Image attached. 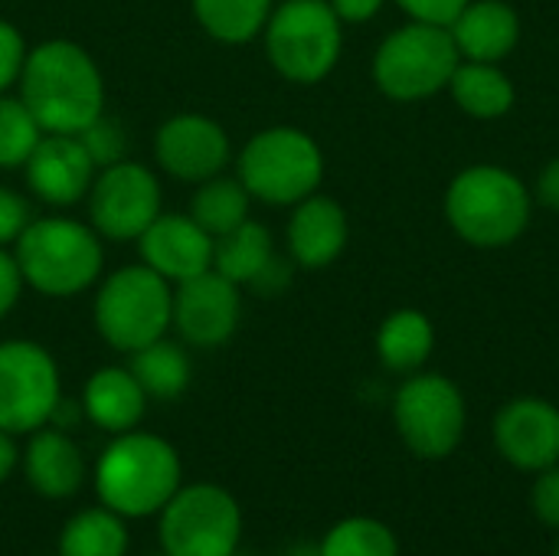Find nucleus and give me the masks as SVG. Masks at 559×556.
Here are the masks:
<instances>
[{
    "mask_svg": "<svg viewBox=\"0 0 559 556\" xmlns=\"http://www.w3.org/2000/svg\"><path fill=\"white\" fill-rule=\"evenodd\" d=\"M16 88L46 134H79L105 111L102 69L72 39H43L33 46Z\"/></svg>",
    "mask_w": 559,
    "mask_h": 556,
    "instance_id": "obj_1",
    "label": "nucleus"
},
{
    "mask_svg": "<svg viewBox=\"0 0 559 556\" xmlns=\"http://www.w3.org/2000/svg\"><path fill=\"white\" fill-rule=\"evenodd\" d=\"M92 485L98 505L124 521H144L160 514L177 495L183 485V462L167 439L131 429L102 449L92 469Z\"/></svg>",
    "mask_w": 559,
    "mask_h": 556,
    "instance_id": "obj_2",
    "label": "nucleus"
},
{
    "mask_svg": "<svg viewBox=\"0 0 559 556\" xmlns=\"http://www.w3.org/2000/svg\"><path fill=\"white\" fill-rule=\"evenodd\" d=\"M442 210L462 242L508 249L531 226L534 190L501 164H472L449 180Z\"/></svg>",
    "mask_w": 559,
    "mask_h": 556,
    "instance_id": "obj_3",
    "label": "nucleus"
},
{
    "mask_svg": "<svg viewBox=\"0 0 559 556\" xmlns=\"http://www.w3.org/2000/svg\"><path fill=\"white\" fill-rule=\"evenodd\" d=\"M23 282L43 298H75L98 285L105 269V239L92 223L69 216H39L13 242Z\"/></svg>",
    "mask_w": 559,
    "mask_h": 556,
    "instance_id": "obj_4",
    "label": "nucleus"
},
{
    "mask_svg": "<svg viewBox=\"0 0 559 556\" xmlns=\"http://www.w3.org/2000/svg\"><path fill=\"white\" fill-rule=\"evenodd\" d=\"M170 301L174 285L147 269L121 265L98 279L95 301H92V324L98 338L121 354H134L170 331Z\"/></svg>",
    "mask_w": 559,
    "mask_h": 556,
    "instance_id": "obj_5",
    "label": "nucleus"
},
{
    "mask_svg": "<svg viewBox=\"0 0 559 556\" xmlns=\"http://www.w3.org/2000/svg\"><path fill=\"white\" fill-rule=\"evenodd\" d=\"M236 177L252 200L269 206H295L318 193L324 180V151L305 128L272 125L242 144Z\"/></svg>",
    "mask_w": 559,
    "mask_h": 556,
    "instance_id": "obj_6",
    "label": "nucleus"
},
{
    "mask_svg": "<svg viewBox=\"0 0 559 556\" xmlns=\"http://www.w3.org/2000/svg\"><path fill=\"white\" fill-rule=\"evenodd\" d=\"M272 69L295 85L324 82L344 52V23L328 0H282L262 29Z\"/></svg>",
    "mask_w": 559,
    "mask_h": 556,
    "instance_id": "obj_7",
    "label": "nucleus"
},
{
    "mask_svg": "<svg viewBox=\"0 0 559 556\" xmlns=\"http://www.w3.org/2000/svg\"><path fill=\"white\" fill-rule=\"evenodd\" d=\"M462 56L449 26L416 23L396 26L373 52L370 75L393 102H423L449 88Z\"/></svg>",
    "mask_w": 559,
    "mask_h": 556,
    "instance_id": "obj_8",
    "label": "nucleus"
},
{
    "mask_svg": "<svg viewBox=\"0 0 559 556\" xmlns=\"http://www.w3.org/2000/svg\"><path fill=\"white\" fill-rule=\"evenodd\" d=\"M157 518L164 556H233L239 551L242 508L223 485H180Z\"/></svg>",
    "mask_w": 559,
    "mask_h": 556,
    "instance_id": "obj_9",
    "label": "nucleus"
},
{
    "mask_svg": "<svg viewBox=\"0 0 559 556\" xmlns=\"http://www.w3.org/2000/svg\"><path fill=\"white\" fill-rule=\"evenodd\" d=\"M393 426L419 459L452 456L468 426V406L455 380L442 374H409L393 397Z\"/></svg>",
    "mask_w": 559,
    "mask_h": 556,
    "instance_id": "obj_10",
    "label": "nucleus"
},
{
    "mask_svg": "<svg viewBox=\"0 0 559 556\" xmlns=\"http://www.w3.org/2000/svg\"><path fill=\"white\" fill-rule=\"evenodd\" d=\"M62 397V377L56 357L36 341L0 344V429L10 436H29L49 426V416Z\"/></svg>",
    "mask_w": 559,
    "mask_h": 556,
    "instance_id": "obj_11",
    "label": "nucleus"
},
{
    "mask_svg": "<svg viewBox=\"0 0 559 556\" xmlns=\"http://www.w3.org/2000/svg\"><path fill=\"white\" fill-rule=\"evenodd\" d=\"M85 200L88 223L105 242H138V236L160 216L164 190L147 164L124 157L95 174Z\"/></svg>",
    "mask_w": 559,
    "mask_h": 556,
    "instance_id": "obj_12",
    "label": "nucleus"
},
{
    "mask_svg": "<svg viewBox=\"0 0 559 556\" xmlns=\"http://www.w3.org/2000/svg\"><path fill=\"white\" fill-rule=\"evenodd\" d=\"M242 318V292L236 282L206 269L174 285L170 328L190 347H223Z\"/></svg>",
    "mask_w": 559,
    "mask_h": 556,
    "instance_id": "obj_13",
    "label": "nucleus"
},
{
    "mask_svg": "<svg viewBox=\"0 0 559 556\" xmlns=\"http://www.w3.org/2000/svg\"><path fill=\"white\" fill-rule=\"evenodd\" d=\"M233 157L229 134L219 121L200 111H180L170 115L154 131V161L164 174L183 184H203Z\"/></svg>",
    "mask_w": 559,
    "mask_h": 556,
    "instance_id": "obj_14",
    "label": "nucleus"
},
{
    "mask_svg": "<svg viewBox=\"0 0 559 556\" xmlns=\"http://www.w3.org/2000/svg\"><path fill=\"white\" fill-rule=\"evenodd\" d=\"M495 446L521 472L559 465V406L540 397H518L495 416Z\"/></svg>",
    "mask_w": 559,
    "mask_h": 556,
    "instance_id": "obj_15",
    "label": "nucleus"
},
{
    "mask_svg": "<svg viewBox=\"0 0 559 556\" xmlns=\"http://www.w3.org/2000/svg\"><path fill=\"white\" fill-rule=\"evenodd\" d=\"M26 187L46 206H75L98 174L79 134H43L23 164Z\"/></svg>",
    "mask_w": 559,
    "mask_h": 556,
    "instance_id": "obj_16",
    "label": "nucleus"
},
{
    "mask_svg": "<svg viewBox=\"0 0 559 556\" xmlns=\"http://www.w3.org/2000/svg\"><path fill=\"white\" fill-rule=\"evenodd\" d=\"M138 252L147 269L170 285L213 269V236L190 213H164L138 236Z\"/></svg>",
    "mask_w": 559,
    "mask_h": 556,
    "instance_id": "obj_17",
    "label": "nucleus"
},
{
    "mask_svg": "<svg viewBox=\"0 0 559 556\" xmlns=\"http://www.w3.org/2000/svg\"><path fill=\"white\" fill-rule=\"evenodd\" d=\"M347 239H350V220L334 197L311 193L292 206L285 242H288V259L298 269L321 272L334 265L344 256Z\"/></svg>",
    "mask_w": 559,
    "mask_h": 556,
    "instance_id": "obj_18",
    "label": "nucleus"
},
{
    "mask_svg": "<svg viewBox=\"0 0 559 556\" xmlns=\"http://www.w3.org/2000/svg\"><path fill=\"white\" fill-rule=\"evenodd\" d=\"M20 465H23L26 485L46 501H66L79 495L88 475L79 442L56 426H43L29 433V442L20 452Z\"/></svg>",
    "mask_w": 559,
    "mask_h": 556,
    "instance_id": "obj_19",
    "label": "nucleus"
},
{
    "mask_svg": "<svg viewBox=\"0 0 559 556\" xmlns=\"http://www.w3.org/2000/svg\"><path fill=\"white\" fill-rule=\"evenodd\" d=\"M449 33L462 59L504 62L521 43V16L508 0H472Z\"/></svg>",
    "mask_w": 559,
    "mask_h": 556,
    "instance_id": "obj_20",
    "label": "nucleus"
},
{
    "mask_svg": "<svg viewBox=\"0 0 559 556\" xmlns=\"http://www.w3.org/2000/svg\"><path fill=\"white\" fill-rule=\"evenodd\" d=\"M144 410H147V393L141 390V383L128 367H98L85 380L82 413L95 429L108 436L131 433L144 419Z\"/></svg>",
    "mask_w": 559,
    "mask_h": 556,
    "instance_id": "obj_21",
    "label": "nucleus"
},
{
    "mask_svg": "<svg viewBox=\"0 0 559 556\" xmlns=\"http://www.w3.org/2000/svg\"><path fill=\"white\" fill-rule=\"evenodd\" d=\"M445 92H452L455 105L475 121H498L518 102L514 79L501 69V62L462 59Z\"/></svg>",
    "mask_w": 559,
    "mask_h": 556,
    "instance_id": "obj_22",
    "label": "nucleus"
},
{
    "mask_svg": "<svg viewBox=\"0 0 559 556\" xmlns=\"http://www.w3.org/2000/svg\"><path fill=\"white\" fill-rule=\"evenodd\" d=\"M436 351L432 318L419 308H396L377 328V357L390 374H419Z\"/></svg>",
    "mask_w": 559,
    "mask_h": 556,
    "instance_id": "obj_23",
    "label": "nucleus"
},
{
    "mask_svg": "<svg viewBox=\"0 0 559 556\" xmlns=\"http://www.w3.org/2000/svg\"><path fill=\"white\" fill-rule=\"evenodd\" d=\"M275 256V239L269 226L255 223L252 216L239 223L236 229L213 239V269L246 288Z\"/></svg>",
    "mask_w": 559,
    "mask_h": 556,
    "instance_id": "obj_24",
    "label": "nucleus"
},
{
    "mask_svg": "<svg viewBox=\"0 0 559 556\" xmlns=\"http://www.w3.org/2000/svg\"><path fill=\"white\" fill-rule=\"evenodd\" d=\"M128 521L105 505L82 508L59 531V556H128Z\"/></svg>",
    "mask_w": 559,
    "mask_h": 556,
    "instance_id": "obj_25",
    "label": "nucleus"
},
{
    "mask_svg": "<svg viewBox=\"0 0 559 556\" xmlns=\"http://www.w3.org/2000/svg\"><path fill=\"white\" fill-rule=\"evenodd\" d=\"M128 370L134 374V380L141 383V390L147 393V400H177L193 377V364L190 354L167 338H157L154 344L128 354Z\"/></svg>",
    "mask_w": 559,
    "mask_h": 556,
    "instance_id": "obj_26",
    "label": "nucleus"
},
{
    "mask_svg": "<svg viewBox=\"0 0 559 556\" xmlns=\"http://www.w3.org/2000/svg\"><path fill=\"white\" fill-rule=\"evenodd\" d=\"M200 29L226 46H242L262 36L275 0H190Z\"/></svg>",
    "mask_w": 559,
    "mask_h": 556,
    "instance_id": "obj_27",
    "label": "nucleus"
},
{
    "mask_svg": "<svg viewBox=\"0 0 559 556\" xmlns=\"http://www.w3.org/2000/svg\"><path fill=\"white\" fill-rule=\"evenodd\" d=\"M249 206H252V197L239 184V177L216 174V177L197 184L193 200H190V216L216 239V236L236 229L239 223H246Z\"/></svg>",
    "mask_w": 559,
    "mask_h": 556,
    "instance_id": "obj_28",
    "label": "nucleus"
},
{
    "mask_svg": "<svg viewBox=\"0 0 559 556\" xmlns=\"http://www.w3.org/2000/svg\"><path fill=\"white\" fill-rule=\"evenodd\" d=\"M321 556H400L396 534L373 518H347L318 544Z\"/></svg>",
    "mask_w": 559,
    "mask_h": 556,
    "instance_id": "obj_29",
    "label": "nucleus"
},
{
    "mask_svg": "<svg viewBox=\"0 0 559 556\" xmlns=\"http://www.w3.org/2000/svg\"><path fill=\"white\" fill-rule=\"evenodd\" d=\"M43 134L46 131L39 128L33 111L23 105V98L3 92L0 95V170L23 167Z\"/></svg>",
    "mask_w": 559,
    "mask_h": 556,
    "instance_id": "obj_30",
    "label": "nucleus"
},
{
    "mask_svg": "<svg viewBox=\"0 0 559 556\" xmlns=\"http://www.w3.org/2000/svg\"><path fill=\"white\" fill-rule=\"evenodd\" d=\"M79 141H82V147L88 151V157H92V164L98 170L128 157V131H124V125L118 118H111L105 111L79 131Z\"/></svg>",
    "mask_w": 559,
    "mask_h": 556,
    "instance_id": "obj_31",
    "label": "nucleus"
},
{
    "mask_svg": "<svg viewBox=\"0 0 559 556\" xmlns=\"http://www.w3.org/2000/svg\"><path fill=\"white\" fill-rule=\"evenodd\" d=\"M26 52H29V49H26L23 33H20L10 20H0V95L10 92V88L20 82Z\"/></svg>",
    "mask_w": 559,
    "mask_h": 556,
    "instance_id": "obj_32",
    "label": "nucleus"
},
{
    "mask_svg": "<svg viewBox=\"0 0 559 556\" xmlns=\"http://www.w3.org/2000/svg\"><path fill=\"white\" fill-rule=\"evenodd\" d=\"M29 220H33V210L26 197L0 184V246H13L20 233L29 226Z\"/></svg>",
    "mask_w": 559,
    "mask_h": 556,
    "instance_id": "obj_33",
    "label": "nucleus"
},
{
    "mask_svg": "<svg viewBox=\"0 0 559 556\" xmlns=\"http://www.w3.org/2000/svg\"><path fill=\"white\" fill-rule=\"evenodd\" d=\"M393 3L416 23L452 26L472 0H393Z\"/></svg>",
    "mask_w": 559,
    "mask_h": 556,
    "instance_id": "obj_34",
    "label": "nucleus"
},
{
    "mask_svg": "<svg viewBox=\"0 0 559 556\" xmlns=\"http://www.w3.org/2000/svg\"><path fill=\"white\" fill-rule=\"evenodd\" d=\"M531 505H534V514L547 528H557L559 531V465L547 469V472H537V485L531 492Z\"/></svg>",
    "mask_w": 559,
    "mask_h": 556,
    "instance_id": "obj_35",
    "label": "nucleus"
},
{
    "mask_svg": "<svg viewBox=\"0 0 559 556\" xmlns=\"http://www.w3.org/2000/svg\"><path fill=\"white\" fill-rule=\"evenodd\" d=\"M292 272H295V262L292 259H282L278 252L269 259V265L246 285L252 295H259V298H275V295H282V292H288V285H292Z\"/></svg>",
    "mask_w": 559,
    "mask_h": 556,
    "instance_id": "obj_36",
    "label": "nucleus"
},
{
    "mask_svg": "<svg viewBox=\"0 0 559 556\" xmlns=\"http://www.w3.org/2000/svg\"><path fill=\"white\" fill-rule=\"evenodd\" d=\"M23 272H20V265H16V256L7 249V246H0V321L16 308V301H20V295H23Z\"/></svg>",
    "mask_w": 559,
    "mask_h": 556,
    "instance_id": "obj_37",
    "label": "nucleus"
},
{
    "mask_svg": "<svg viewBox=\"0 0 559 556\" xmlns=\"http://www.w3.org/2000/svg\"><path fill=\"white\" fill-rule=\"evenodd\" d=\"M534 200L550 210V213H559V154L550 157L544 164V170L537 174V184H534Z\"/></svg>",
    "mask_w": 559,
    "mask_h": 556,
    "instance_id": "obj_38",
    "label": "nucleus"
},
{
    "mask_svg": "<svg viewBox=\"0 0 559 556\" xmlns=\"http://www.w3.org/2000/svg\"><path fill=\"white\" fill-rule=\"evenodd\" d=\"M341 23H370L386 0H328Z\"/></svg>",
    "mask_w": 559,
    "mask_h": 556,
    "instance_id": "obj_39",
    "label": "nucleus"
},
{
    "mask_svg": "<svg viewBox=\"0 0 559 556\" xmlns=\"http://www.w3.org/2000/svg\"><path fill=\"white\" fill-rule=\"evenodd\" d=\"M16 465H20V449L13 442V436L0 429V485L13 475Z\"/></svg>",
    "mask_w": 559,
    "mask_h": 556,
    "instance_id": "obj_40",
    "label": "nucleus"
},
{
    "mask_svg": "<svg viewBox=\"0 0 559 556\" xmlns=\"http://www.w3.org/2000/svg\"><path fill=\"white\" fill-rule=\"evenodd\" d=\"M288 556H321V551H318V547H308V544H301V547L288 551Z\"/></svg>",
    "mask_w": 559,
    "mask_h": 556,
    "instance_id": "obj_41",
    "label": "nucleus"
},
{
    "mask_svg": "<svg viewBox=\"0 0 559 556\" xmlns=\"http://www.w3.org/2000/svg\"><path fill=\"white\" fill-rule=\"evenodd\" d=\"M233 556H249V554H242V551H236V554H233Z\"/></svg>",
    "mask_w": 559,
    "mask_h": 556,
    "instance_id": "obj_42",
    "label": "nucleus"
},
{
    "mask_svg": "<svg viewBox=\"0 0 559 556\" xmlns=\"http://www.w3.org/2000/svg\"><path fill=\"white\" fill-rule=\"evenodd\" d=\"M554 556H559V544H557V551H554Z\"/></svg>",
    "mask_w": 559,
    "mask_h": 556,
    "instance_id": "obj_43",
    "label": "nucleus"
},
{
    "mask_svg": "<svg viewBox=\"0 0 559 556\" xmlns=\"http://www.w3.org/2000/svg\"><path fill=\"white\" fill-rule=\"evenodd\" d=\"M151 556H164V554H151Z\"/></svg>",
    "mask_w": 559,
    "mask_h": 556,
    "instance_id": "obj_44",
    "label": "nucleus"
}]
</instances>
